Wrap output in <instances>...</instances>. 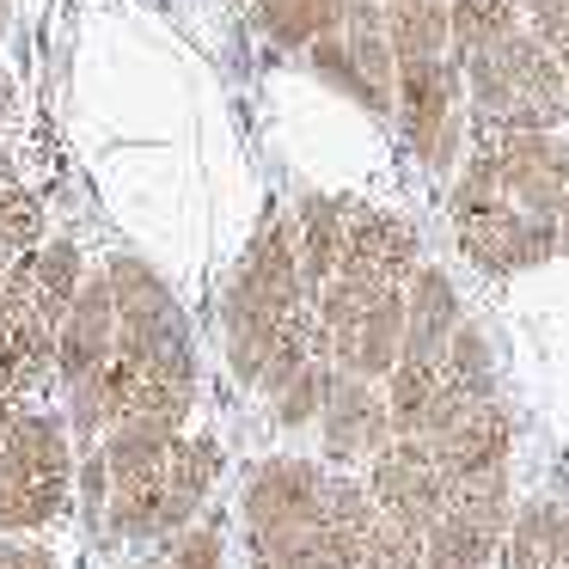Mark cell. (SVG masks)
Instances as JSON below:
<instances>
[{"instance_id": "6da1fadb", "label": "cell", "mask_w": 569, "mask_h": 569, "mask_svg": "<svg viewBox=\"0 0 569 569\" xmlns=\"http://www.w3.org/2000/svg\"><path fill=\"white\" fill-rule=\"evenodd\" d=\"M312 307L307 270H300V246H295V221L288 214H263L251 246L239 251L233 276H227V300H221V331H227V361L246 386L263 380L282 331Z\"/></svg>"}, {"instance_id": "7a4b0ae2", "label": "cell", "mask_w": 569, "mask_h": 569, "mask_svg": "<svg viewBox=\"0 0 569 569\" xmlns=\"http://www.w3.org/2000/svg\"><path fill=\"white\" fill-rule=\"evenodd\" d=\"M74 447L68 422L43 410H19L0 435V532H38L68 508Z\"/></svg>"}, {"instance_id": "3957f363", "label": "cell", "mask_w": 569, "mask_h": 569, "mask_svg": "<svg viewBox=\"0 0 569 569\" xmlns=\"http://www.w3.org/2000/svg\"><path fill=\"white\" fill-rule=\"evenodd\" d=\"M447 214H453L459 251L490 276H520V270H539V263L563 258V251H557V221L551 214L520 209L515 197H502V190H496L490 178H478V172H453Z\"/></svg>"}, {"instance_id": "277c9868", "label": "cell", "mask_w": 569, "mask_h": 569, "mask_svg": "<svg viewBox=\"0 0 569 569\" xmlns=\"http://www.w3.org/2000/svg\"><path fill=\"white\" fill-rule=\"evenodd\" d=\"M405 148L429 172H459L471 148V111H466V56H410L398 62V111H392Z\"/></svg>"}, {"instance_id": "5b68a950", "label": "cell", "mask_w": 569, "mask_h": 569, "mask_svg": "<svg viewBox=\"0 0 569 569\" xmlns=\"http://www.w3.org/2000/svg\"><path fill=\"white\" fill-rule=\"evenodd\" d=\"M319 307V331L325 349L343 373L361 380H386L405 361V288H373L356 276H331L312 295Z\"/></svg>"}, {"instance_id": "8992f818", "label": "cell", "mask_w": 569, "mask_h": 569, "mask_svg": "<svg viewBox=\"0 0 569 569\" xmlns=\"http://www.w3.org/2000/svg\"><path fill=\"white\" fill-rule=\"evenodd\" d=\"M459 172L490 178L520 209L557 221L569 209V129H471Z\"/></svg>"}, {"instance_id": "52a82bcc", "label": "cell", "mask_w": 569, "mask_h": 569, "mask_svg": "<svg viewBox=\"0 0 569 569\" xmlns=\"http://www.w3.org/2000/svg\"><path fill=\"white\" fill-rule=\"evenodd\" d=\"M515 483L508 471H490V478H471L453 490L447 515L429 527L422 539V569H496L502 557V539L515 527Z\"/></svg>"}, {"instance_id": "ba28073f", "label": "cell", "mask_w": 569, "mask_h": 569, "mask_svg": "<svg viewBox=\"0 0 569 569\" xmlns=\"http://www.w3.org/2000/svg\"><path fill=\"white\" fill-rule=\"evenodd\" d=\"M368 490L380 502V515L410 539H429V527L447 515L453 483H447L441 459H435L429 435H392L380 453L368 459Z\"/></svg>"}, {"instance_id": "9c48e42d", "label": "cell", "mask_w": 569, "mask_h": 569, "mask_svg": "<svg viewBox=\"0 0 569 569\" xmlns=\"http://www.w3.org/2000/svg\"><path fill=\"white\" fill-rule=\"evenodd\" d=\"M325 466H312V459H263V466H251L246 478V496H239V508H246V532H251V551L258 545H282L295 539V532L319 527L325 515Z\"/></svg>"}, {"instance_id": "30bf717a", "label": "cell", "mask_w": 569, "mask_h": 569, "mask_svg": "<svg viewBox=\"0 0 569 569\" xmlns=\"http://www.w3.org/2000/svg\"><path fill=\"white\" fill-rule=\"evenodd\" d=\"M31 258H38V251H31ZM31 258L13 263V276L0 288V392L19 398V405L56 373V325L43 319V307H38Z\"/></svg>"}, {"instance_id": "8fae6325", "label": "cell", "mask_w": 569, "mask_h": 569, "mask_svg": "<svg viewBox=\"0 0 569 569\" xmlns=\"http://www.w3.org/2000/svg\"><path fill=\"white\" fill-rule=\"evenodd\" d=\"M417 270H422L417 227L398 221L392 209L356 202V209H349V233H343V263H337V276H356V282H373V288H405Z\"/></svg>"}, {"instance_id": "7c38bea8", "label": "cell", "mask_w": 569, "mask_h": 569, "mask_svg": "<svg viewBox=\"0 0 569 569\" xmlns=\"http://www.w3.org/2000/svg\"><path fill=\"white\" fill-rule=\"evenodd\" d=\"M319 435H325V459H331V466L373 459L398 435L392 429V405H386V392H373V380L337 368V386H331V398H325Z\"/></svg>"}, {"instance_id": "4fadbf2b", "label": "cell", "mask_w": 569, "mask_h": 569, "mask_svg": "<svg viewBox=\"0 0 569 569\" xmlns=\"http://www.w3.org/2000/svg\"><path fill=\"white\" fill-rule=\"evenodd\" d=\"M117 356V295H111V276H87L68 307V319L56 325V373L68 386L92 380L104 361Z\"/></svg>"}, {"instance_id": "5bb4252c", "label": "cell", "mask_w": 569, "mask_h": 569, "mask_svg": "<svg viewBox=\"0 0 569 569\" xmlns=\"http://www.w3.org/2000/svg\"><path fill=\"white\" fill-rule=\"evenodd\" d=\"M515 410L502 405V398H490V405L466 410V417L453 422V429L435 441V459H441L447 483H471V478H490V471H508V453H515Z\"/></svg>"}, {"instance_id": "9a60e30c", "label": "cell", "mask_w": 569, "mask_h": 569, "mask_svg": "<svg viewBox=\"0 0 569 569\" xmlns=\"http://www.w3.org/2000/svg\"><path fill=\"white\" fill-rule=\"evenodd\" d=\"M214 478H221V441H214V435H184V441L172 447V459H166V478H160V532H153V539L184 532L190 520L202 515Z\"/></svg>"}, {"instance_id": "2e32d148", "label": "cell", "mask_w": 569, "mask_h": 569, "mask_svg": "<svg viewBox=\"0 0 569 569\" xmlns=\"http://www.w3.org/2000/svg\"><path fill=\"white\" fill-rule=\"evenodd\" d=\"M459 319H466V307H459L453 276L422 263L405 282V356L410 361H441V349H447V337L459 331Z\"/></svg>"}, {"instance_id": "e0dca14e", "label": "cell", "mask_w": 569, "mask_h": 569, "mask_svg": "<svg viewBox=\"0 0 569 569\" xmlns=\"http://www.w3.org/2000/svg\"><path fill=\"white\" fill-rule=\"evenodd\" d=\"M349 209H356V197H331V190H307V197L295 202V246H300V270H307V288L319 295L325 282L337 276V263H343V233H349Z\"/></svg>"}, {"instance_id": "ac0fdd59", "label": "cell", "mask_w": 569, "mask_h": 569, "mask_svg": "<svg viewBox=\"0 0 569 569\" xmlns=\"http://www.w3.org/2000/svg\"><path fill=\"white\" fill-rule=\"evenodd\" d=\"M343 7L349 0H251V19H258V31L276 43V50L307 56L325 31L343 26Z\"/></svg>"}, {"instance_id": "d6986e66", "label": "cell", "mask_w": 569, "mask_h": 569, "mask_svg": "<svg viewBox=\"0 0 569 569\" xmlns=\"http://www.w3.org/2000/svg\"><path fill=\"white\" fill-rule=\"evenodd\" d=\"M441 386L453 398H466V405H490L496 398V349H490V337H483V325H471V319H459V331L447 337V349H441Z\"/></svg>"}, {"instance_id": "ffe728a7", "label": "cell", "mask_w": 569, "mask_h": 569, "mask_svg": "<svg viewBox=\"0 0 569 569\" xmlns=\"http://www.w3.org/2000/svg\"><path fill=\"white\" fill-rule=\"evenodd\" d=\"M386 38L392 56H447L453 50V19H447V0H386Z\"/></svg>"}, {"instance_id": "44dd1931", "label": "cell", "mask_w": 569, "mask_h": 569, "mask_svg": "<svg viewBox=\"0 0 569 569\" xmlns=\"http://www.w3.org/2000/svg\"><path fill=\"white\" fill-rule=\"evenodd\" d=\"M496 569H557V502L551 496H532L515 508V527L502 539Z\"/></svg>"}, {"instance_id": "7402d4cb", "label": "cell", "mask_w": 569, "mask_h": 569, "mask_svg": "<svg viewBox=\"0 0 569 569\" xmlns=\"http://www.w3.org/2000/svg\"><path fill=\"white\" fill-rule=\"evenodd\" d=\"M80 282H87V263H80V246L74 239H43L38 258H31V288H38V307L50 325L68 319V307H74Z\"/></svg>"}, {"instance_id": "603a6c76", "label": "cell", "mask_w": 569, "mask_h": 569, "mask_svg": "<svg viewBox=\"0 0 569 569\" xmlns=\"http://www.w3.org/2000/svg\"><path fill=\"white\" fill-rule=\"evenodd\" d=\"M307 62H312V74L325 80V87H337L343 99H356L361 111H373V117H392V99H386L380 87H373L368 74H361V62H356V50L343 43V31H325L319 43L307 50Z\"/></svg>"}, {"instance_id": "cb8c5ba5", "label": "cell", "mask_w": 569, "mask_h": 569, "mask_svg": "<svg viewBox=\"0 0 569 569\" xmlns=\"http://www.w3.org/2000/svg\"><path fill=\"white\" fill-rule=\"evenodd\" d=\"M435 398H441V361H398L386 373V405H392V429L398 435H422Z\"/></svg>"}, {"instance_id": "d4e9b609", "label": "cell", "mask_w": 569, "mask_h": 569, "mask_svg": "<svg viewBox=\"0 0 569 569\" xmlns=\"http://www.w3.org/2000/svg\"><path fill=\"white\" fill-rule=\"evenodd\" d=\"M447 19H453V50L478 56V50H496L502 38H515L527 13L515 0H447Z\"/></svg>"}, {"instance_id": "484cf974", "label": "cell", "mask_w": 569, "mask_h": 569, "mask_svg": "<svg viewBox=\"0 0 569 569\" xmlns=\"http://www.w3.org/2000/svg\"><path fill=\"white\" fill-rule=\"evenodd\" d=\"M38 239H43L38 197H31L19 178H7V184H0V276L13 270V263H26L31 251H38Z\"/></svg>"}, {"instance_id": "4316f807", "label": "cell", "mask_w": 569, "mask_h": 569, "mask_svg": "<svg viewBox=\"0 0 569 569\" xmlns=\"http://www.w3.org/2000/svg\"><path fill=\"white\" fill-rule=\"evenodd\" d=\"M331 386H337V361H331V356H312L307 368H300L295 380H288L282 392L270 398L276 422H282V429H307V422H319V417H325V398H331Z\"/></svg>"}, {"instance_id": "83f0119b", "label": "cell", "mask_w": 569, "mask_h": 569, "mask_svg": "<svg viewBox=\"0 0 569 569\" xmlns=\"http://www.w3.org/2000/svg\"><path fill=\"white\" fill-rule=\"evenodd\" d=\"M251 569H349V563L337 557V545L325 539V527H307L282 545H258V551H251Z\"/></svg>"}, {"instance_id": "f1b7e54d", "label": "cell", "mask_w": 569, "mask_h": 569, "mask_svg": "<svg viewBox=\"0 0 569 569\" xmlns=\"http://www.w3.org/2000/svg\"><path fill=\"white\" fill-rule=\"evenodd\" d=\"M227 539L221 520H190L184 532H172V551H166V569H221Z\"/></svg>"}, {"instance_id": "f546056e", "label": "cell", "mask_w": 569, "mask_h": 569, "mask_svg": "<svg viewBox=\"0 0 569 569\" xmlns=\"http://www.w3.org/2000/svg\"><path fill=\"white\" fill-rule=\"evenodd\" d=\"M356 569H422V539H410L392 520H380V532H373L368 557H361Z\"/></svg>"}, {"instance_id": "4dcf8cb0", "label": "cell", "mask_w": 569, "mask_h": 569, "mask_svg": "<svg viewBox=\"0 0 569 569\" xmlns=\"http://www.w3.org/2000/svg\"><path fill=\"white\" fill-rule=\"evenodd\" d=\"M0 569H56V557L43 551V545H19V539H7V545H0Z\"/></svg>"}, {"instance_id": "1f68e13d", "label": "cell", "mask_w": 569, "mask_h": 569, "mask_svg": "<svg viewBox=\"0 0 569 569\" xmlns=\"http://www.w3.org/2000/svg\"><path fill=\"white\" fill-rule=\"evenodd\" d=\"M13 417H19V398L0 392V435H7V422H13Z\"/></svg>"}, {"instance_id": "d6a6232c", "label": "cell", "mask_w": 569, "mask_h": 569, "mask_svg": "<svg viewBox=\"0 0 569 569\" xmlns=\"http://www.w3.org/2000/svg\"><path fill=\"white\" fill-rule=\"evenodd\" d=\"M557 251H563V258H569V209L557 214Z\"/></svg>"}, {"instance_id": "836d02e7", "label": "cell", "mask_w": 569, "mask_h": 569, "mask_svg": "<svg viewBox=\"0 0 569 569\" xmlns=\"http://www.w3.org/2000/svg\"><path fill=\"white\" fill-rule=\"evenodd\" d=\"M136 569H160V563H136Z\"/></svg>"}, {"instance_id": "e575fe53", "label": "cell", "mask_w": 569, "mask_h": 569, "mask_svg": "<svg viewBox=\"0 0 569 569\" xmlns=\"http://www.w3.org/2000/svg\"><path fill=\"white\" fill-rule=\"evenodd\" d=\"M515 7H520V13H527V0H515Z\"/></svg>"}]
</instances>
